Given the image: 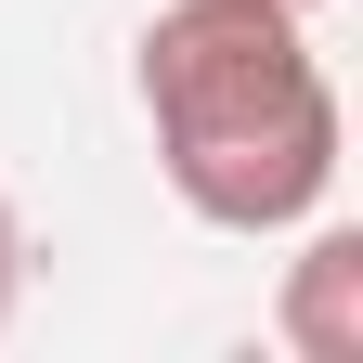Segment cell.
Returning <instances> with one entry per match:
<instances>
[{
    "label": "cell",
    "mask_w": 363,
    "mask_h": 363,
    "mask_svg": "<svg viewBox=\"0 0 363 363\" xmlns=\"http://www.w3.org/2000/svg\"><path fill=\"white\" fill-rule=\"evenodd\" d=\"M286 350L298 363H363V234L325 220L286 272Z\"/></svg>",
    "instance_id": "7a4b0ae2"
},
{
    "label": "cell",
    "mask_w": 363,
    "mask_h": 363,
    "mask_svg": "<svg viewBox=\"0 0 363 363\" xmlns=\"http://www.w3.org/2000/svg\"><path fill=\"white\" fill-rule=\"evenodd\" d=\"M13 298H26V220H13V195H0V325H13Z\"/></svg>",
    "instance_id": "3957f363"
},
{
    "label": "cell",
    "mask_w": 363,
    "mask_h": 363,
    "mask_svg": "<svg viewBox=\"0 0 363 363\" xmlns=\"http://www.w3.org/2000/svg\"><path fill=\"white\" fill-rule=\"evenodd\" d=\"M298 13H325V0H298Z\"/></svg>",
    "instance_id": "277c9868"
},
{
    "label": "cell",
    "mask_w": 363,
    "mask_h": 363,
    "mask_svg": "<svg viewBox=\"0 0 363 363\" xmlns=\"http://www.w3.org/2000/svg\"><path fill=\"white\" fill-rule=\"evenodd\" d=\"M130 91H143L169 195L208 234H298L337 195L350 117H337V78L311 52L298 0H169L143 26Z\"/></svg>",
    "instance_id": "6da1fadb"
}]
</instances>
